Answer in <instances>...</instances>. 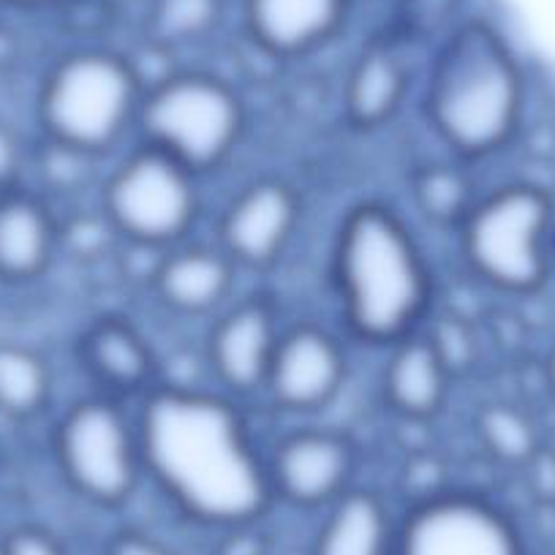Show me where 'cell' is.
Listing matches in <instances>:
<instances>
[{
  "instance_id": "obj_31",
  "label": "cell",
  "mask_w": 555,
  "mask_h": 555,
  "mask_svg": "<svg viewBox=\"0 0 555 555\" xmlns=\"http://www.w3.org/2000/svg\"><path fill=\"white\" fill-rule=\"evenodd\" d=\"M544 384H547L550 395L555 398V344L553 349L547 351V360H544Z\"/></svg>"
},
{
  "instance_id": "obj_8",
  "label": "cell",
  "mask_w": 555,
  "mask_h": 555,
  "mask_svg": "<svg viewBox=\"0 0 555 555\" xmlns=\"http://www.w3.org/2000/svg\"><path fill=\"white\" fill-rule=\"evenodd\" d=\"M55 461L68 488L93 506L128 504L145 477L137 414L104 392L79 398L55 425Z\"/></svg>"
},
{
  "instance_id": "obj_7",
  "label": "cell",
  "mask_w": 555,
  "mask_h": 555,
  "mask_svg": "<svg viewBox=\"0 0 555 555\" xmlns=\"http://www.w3.org/2000/svg\"><path fill=\"white\" fill-rule=\"evenodd\" d=\"M199 183V175L137 139L101 178L99 210L115 237L162 254L191 240L202 218Z\"/></svg>"
},
{
  "instance_id": "obj_32",
  "label": "cell",
  "mask_w": 555,
  "mask_h": 555,
  "mask_svg": "<svg viewBox=\"0 0 555 555\" xmlns=\"http://www.w3.org/2000/svg\"><path fill=\"white\" fill-rule=\"evenodd\" d=\"M109 7H131V3H147V0H104Z\"/></svg>"
},
{
  "instance_id": "obj_26",
  "label": "cell",
  "mask_w": 555,
  "mask_h": 555,
  "mask_svg": "<svg viewBox=\"0 0 555 555\" xmlns=\"http://www.w3.org/2000/svg\"><path fill=\"white\" fill-rule=\"evenodd\" d=\"M0 547L3 555H66L63 544L41 528H17Z\"/></svg>"
},
{
  "instance_id": "obj_19",
  "label": "cell",
  "mask_w": 555,
  "mask_h": 555,
  "mask_svg": "<svg viewBox=\"0 0 555 555\" xmlns=\"http://www.w3.org/2000/svg\"><path fill=\"white\" fill-rule=\"evenodd\" d=\"M398 517L382 493L354 485L324 509L308 555H395Z\"/></svg>"
},
{
  "instance_id": "obj_4",
  "label": "cell",
  "mask_w": 555,
  "mask_h": 555,
  "mask_svg": "<svg viewBox=\"0 0 555 555\" xmlns=\"http://www.w3.org/2000/svg\"><path fill=\"white\" fill-rule=\"evenodd\" d=\"M147 79L137 63L109 47H77L52 63L41 82L44 137L99 162L137 137Z\"/></svg>"
},
{
  "instance_id": "obj_14",
  "label": "cell",
  "mask_w": 555,
  "mask_h": 555,
  "mask_svg": "<svg viewBox=\"0 0 555 555\" xmlns=\"http://www.w3.org/2000/svg\"><path fill=\"white\" fill-rule=\"evenodd\" d=\"M240 267L221 245L185 243L162 250L147 286L164 311L183 319H207L232 302Z\"/></svg>"
},
{
  "instance_id": "obj_23",
  "label": "cell",
  "mask_w": 555,
  "mask_h": 555,
  "mask_svg": "<svg viewBox=\"0 0 555 555\" xmlns=\"http://www.w3.org/2000/svg\"><path fill=\"white\" fill-rule=\"evenodd\" d=\"M52 373L44 357L23 344H0V411L30 420L47 409Z\"/></svg>"
},
{
  "instance_id": "obj_6",
  "label": "cell",
  "mask_w": 555,
  "mask_h": 555,
  "mask_svg": "<svg viewBox=\"0 0 555 555\" xmlns=\"http://www.w3.org/2000/svg\"><path fill=\"white\" fill-rule=\"evenodd\" d=\"M248 131V109L229 79L205 68H172L147 82L137 139L172 156L199 178L234 158Z\"/></svg>"
},
{
  "instance_id": "obj_25",
  "label": "cell",
  "mask_w": 555,
  "mask_h": 555,
  "mask_svg": "<svg viewBox=\"0 0 555 555\" xmlns=\"http://www.w3.org/2000/svg\"><path fill=\"white\" fill-rule=\"evenodd\" d=\"M461 0H403V36L439 44L463 20H455Z\"/></svg>"
},
{
  "instance_id": "obj_10",
  "label": "cell",
  "mask_w": 555,
  "mask_h": 555,
  "mask_svg": "<svg viewBox=\"0 0 555 555\" xmlns=\"http://www.w3.org/2000/svg\"><path fill=\"white\" fill-rule=\"evenodd\" d=\"M275 504L300 512H324L357 485L360 450L335 428H295L264 452Z\"/></svg>"
},
{
  "instance_id": "obj_2",
  "label": "cell",
  "mask_w": 555,
  "mask_h": 555,
  "mask_svg": "<svg viewBox=\"0 0 555 555\" xmlns=\"http://www.w3.org/2000/svg\"><path fill=\"white\" fill-rule=\"evenodd\" d=\"M333 289L351 338L389 349L425 330L436 306V275L423 243L398 210L357 202L333 240Z\"/></svg>"
},
{
  "instance_id": "obj_1",
  "label": "cell",
  "mask_w": 555,
  "mask_h": 555,
  "mask_svg": "<svg viewBox=\"0 0 555 555\" xmlns=\"http://www.w3.org/2000/svg\"><path fill=\"white\" fill-rule=\"evenodd\" d=\"M133 414L145 477L189 520L227 531L256 526L272 509L267 455L243 403L212 389L158 382Z\"/></svg>"
},
{
  "instance_id": "obj_29",
  "label": "cell",
  "mask_w": 555,
  "mask_h": 555,
  "mask_svg": "<svg viewBox=\"0 0 555 555\" xmlns=\"http://www.w3.org/2000/svg\"><path fill=\"white\" fill-rule=\"evenodd\" d=\"M267 539L256 531V526H237L223 531L216 555H267Z\"/></svg>"
},
{
  "instance_id": "obj_22",
  "label": "cell",
  "mask_w": 555,
  "mask_h": 555,
  "mask_svg": "<svg viewBox=\"0 0 555 555\" xmlns=\"http://www.w3.org/2000/svg\"><path fill=\"white\" fill-rule=\"evenodd\" d=\"M457 164H425L411 175L414 207L439 229H457L477 199L472 175Z\"/></svg>"
},
{
  "instance_id": "obj_15",
  "label": "cell",
  "mask_w": 555,
  "mask_h": 555,
  "mask_svg": "<svg viewBox=\"0 0 555 555\" xmlns=\"http://www.w3.org/2000/svg\"><path fill=\"white\" fill-rule=\"evenodd\" d=\"M354 0H240L250 44L275 61H297L338 39Z\"/></svg>"
},
{
  "instance_id": "obj_3",
  "label": "cell",
  "mask_w": 555,
  "mask_h": 555,
  "mask_svg": "<svg viewBox=\"0 0 555 555\" xmlns=\"http://www.w3.org/2000/svg\"><path fill=\"white\" fill-rule=\"evenodd\" d=\"M528 79L509 41L485 20H463L434 47L423 77V115L452 158L477 164L515 142Z\"/></svg>"
},
{
  "instance_id": "obj_9",
  "label": "cell",
  "mask_w": 555,
  "mask_h": 555,
  "mask_svg": "<svg viewBox=\"0 0 555 555\" xmlns=\"http://www.w3.org/2000/svg\"><path fill=\"white\" fill-rule=\"evenodd\" d=\"M395 555H531L509 512L474 490L444 488L400 512Z\"/></svg>"
},
{
  "instance_id": "obj_17",
  "label": "cell",
  "mask_w": 555,
  "mask_h": 555,
  "mask_svg": "<svg viewBox=\"0 0 555 555\" xmlns=\"http://www.w3.org/2000/svg\"><path fill=\"white\" fill-rule=\"evenodd\" d=\"M378 376L384 405L405 423H430L447 409L455 373L425 330L389 346Z\"/></svg>"
},
{
  "instance_id": "obj_11",
  "label": "cell",
  "mask_w": 555,
  "mask_h": 555,
  "mask_svg": "<svg viewBox=\"0 0 555 555\" xmlns=\"http://www.w3.org/2000/svg\"><path fill=\"white\" fill-rule=\"evenodd\" d=\"M349 354L338 335L319 322H295L281 330L261 400L281 414L313 416L344 392Z\"/></svg>"
},
{
  "instance_id": "obj_20",
  "label": "cell",
  "mask_w": 555,
  "mask_h": 555,
  "mask_svg": "<svg viewBox=\"0 0 555 555\" xmlns=\"http://www.w3.org/2000/svg\"><path fill=\"white\" fill-rule=\"evenodd\" d=\"M61 227L39 196L3 191L0 196V278L36 281L50 270Z\"/></svg>"
},
{
  "instance_id": "obj_28",
  "label": "cell",
  "mask_w": 555,
  "mask_h": 555,
  "mask_svg": "<svg viewBox=\"0 0 555 555\" xmlns=\"http://www.w3.org/2000/svg\"><path fill=\"white\" fill-rule=\"evenodd\" d=\"M23 162L25 156L17 133L7 122H0V191H12L23 175Z\"/></svg>"
},
{
  "instance_id": "obj_30",
  "label": "cell",
  "mask_w": 555,
  "mask_h": 555,
  "mask_svg": "<svg viewBox=\"0 0 555 555\" xmlns=\"http://www.w3.org/2000/svg\"><path fill=\"white\" fill-rule=\"evenodd\" d=\"M9 7L20 9H52V7H66V3H74V0H3Z\"/></svg>"
},
{
  "instance_id": "obj_13",
  "label": "cell",
  "mask_w": 555,
  "mask_h": 555,
  "mask_svg": "<svg viewBox=\"0 0 555 555\" xmlns=\"http://www.w3.org/2000/svg\"><path fill=\"white\" fill-rule=\"evenodd\" d=\"M300 223V191L284 178H256L221 210L216 243L240 270L264 272L289 254Z\"/></svg>"
},
{
  "instance_id": "obj_12",
  "label": "cell",
  "mask_w": 555,
  "mask_h": 555,
  "mask_svg": "<svg viewBox=\"0 0 555 555\" xmlns=\"http://www.w3.org/2000/svg\"><path fill=\"white\" fill-rule=\"evenodd\" d=\"M281 330V313L264 295L229 302L216 313L205 338V362L218 392L237 403L259 400Z\"/></svg>"
},
{
  "instance_id": "obj_34",
  "label": "cell",
  "mask_w": 555,
  "mask_h": 555,
  "mask_svg": "<svg viewBox=\"0 0 555 555\" xmlns=\"http://www.w3.org/2000/svg\"><path fill=\"white\" fill-rule=\"evenodd\" d=\"M354 7H357V0H354Z\"/></svg>"
},
{
  "instance_id": "obj_33",
  "label": "cell",
  "mask_w": 555,
  "mask_h": 555,
  "mask_svg": "<svg viewBox=\"0 0 555 555\" xmlns=\"http://www.w3.org/2000/svg\"><path fill=\"white\" fill-rule=\"evenodd\" d=\"M0 555H3V547H0Z\"/></svg>"
},
{
  "instance_id": "obj_24",
  "label": "cell",
  "mask_w": 555,
  "mask_h": 555,
  "mask_svg": "<svg viewBox=\"0 0 555 555\" xmlns=\"http://www.w3.org/2000/svg\"><path fill=\"white\" fill-rule=\"evenodd\" d=\"M485 450L506 466H528L539 455V434L531 416L512 403H488L474 420Z\"/></svg>"
},
{
  "instance_id": "obj_21",
  "label": "cell",
  "mask_w": 555,
  "mask_h": 555,
  "mask_svg": "<svg viewBox=\"0 0 555 555\" xmlns=\"http://www.w3.org/2000/svg\"><path fill=\"white\" fill-rule=\"evenodd\" d=\"M227 20V0H147L145 41L162 52L207 44Z\"/></svg>"
},
{
  "instance_id": "obj_16",
  "label": "cell",
  "mask_w": 555,
  "mask_h": 555,
  "mask_svg": "<svg viewBox=\"0 0 555 555\" xmlns=\"http://www.w3.org/2000/svg\"><path fill=\"white\" fill-rule=\"evenodd\" d=\"M411 95V66L398 39L362 44L346 72L340 112L354 131H378L403 112Z\"/></svg>"
},
{
  "instance_id": "obj_5",
  "label": "cell",
  "mask_w": 555,
  "mask_h": 555,
  "mask_svg": "<svg viewBox=\"0 0 555 555\" xmlns=\"http://www.w3.org/2000/svg\"><path fill=\"white\" fill-rule=\"evenodd\" d=\"M457 248L488 289L531 297L555 272V199L537 183H504L479 194L461 221Z\"/></svg>"
},
{
  "instance_id": "obj_27",
  "label": "cell",
  "mask_w": 555,
  "mask_h": 555,
  "mask_svg": "<svg viewBox=\"0 0 555 555\" xmlns=\"http://www.w3.org/2000/svg\"><path fill=\"white\" fill-rule=\"evenodd\" d=\"M104 555H175L162 539L142 531H120L106 542Z\"/></svg>"
},
{
  "instance_id": "obj_18",
  "label": "cell",
  "mask_w": 555,
  "mask_h": 555,
  "mask_svg": "<svg viewBox=\"0 0 555 555\" xmlns=\"http://www.w3.org/2000/svg\"><path fill=\"white\" fill-rule=\"evenodd\" d=\"M79 362L101 392L126 403L139 400L162 382L151 340L120 317H101L85 330Z\"/></svg>"
}]
</instances>
